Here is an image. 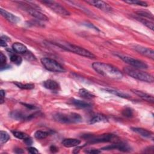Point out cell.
<instances>
[{"label": "cell", "mask_w": 154, "mask_h": 154, "mask_svg": "<svg viewBox=\"0 0 154 154\" xmlns=\"http://www.w3.org/2000/svg\"><path fill=\"white\" fill-rule=\"evenodd\" d=\"M17 150H16V151H15V152H16V153H23V152L22 150V149H17Z\"/></svg>", "instance_id": "60d3db41"}, {"label": "cell", "mask_w": 154, "mask_h": 154, "mask_svg": "<svg viewBox=\"0 0 154 154\" xmlns=\"http://www.w3.org/2000/svg\"><path fill=\"white\" fill-rule=\"evenodd\" d=\"M86 26H90V27H91V28H94V29H96V30H98L99 31V29H98V28H97V27H96L95 26H94L93 24H91V23H86V25H85Z\"/></svg>", "instance_id": "ab89813d"}, {"label": "cell", "mask_w": 154, "mask_h": 154, "mask_svg": "<svg viewBox=\"0 0 154 154\" xmlns=\"http://www.w3.org/2000/svg\"><path fill=\"white\" fill-rule=\"evenodd\" d=\"M54 44L61 48L63 49L73 52V53L78 54L79 55L85 57L87 58H95L94 55H93L91 52L88 51V50H87L84 48H81L78 46L69 43L68 42H54Z\"/></svg>", "instance_id": "7a4b0ae2"}, {"label": "cell", "mask_w": 154, "mask_h": 154, "mask_svg": "<svg viewBox=\"0 0 154 154\" xmlns=\"http://www.w3.org/2000/svg\"><path fill=\"white\" fill-rule=\"evenodd\" d=\"M86 2L105 12H111L112 11V8L109 4L102 1H87Z\"/></svg>", "instance_id": "7c38bea8"}, {"label": "cell", "mask_w": 154, "mask_h": 154, "mask_svg": "<svg viewBox=\"0 0 154 154\" xmlns=\"http://www.w3.org/2000/svg\"><path fill=\"white\" fill-rule=\"evenodd\" d=\"M9 41H10V39L8 37L5 35H2L1 37V46L3 47H6L7 46V42Z\"/></svg>", "instance_id": "d6a6232c"}, {"label": "cell", "mask_w": 154, "mask_h": 154, "mask_svg": "<svg viewBox=\"0 0 154 154\" xmlns=\"http://www.w3.org/2000/svg\"><path fill=\"white\" fill-rule=\"evenodd\" d=\"M54 119L61 123H74L82 121L81 116L77 113H61L58 112L53 116Z\"/></svg>", "instance_id": "3957f363"}, {"label": "cell", "mask_w": 154, "mask_h": 154, "mask_svg": "<svg viewBox=\"0 0 154 154\" xmlns=\"http://www.w3.org/2000/svg\"><path fill=\"white\" fill-rule=\"evenodd\" d=\"M0 62H1V66L5 64L6 62V57L5 55L3 54V53H0Z\"/></svg>", "instance_id": "836d02e7"}, {"label": "cell", "mask_w": 154, "mask_h": 154, "mask_svg": "<svg viewBox=\"0 0 154 154\" xmlns=\"http://www.w3.org/2000/svg\"><path fill=\"white\" fill-rule=\"evenodd\" d=\"M81 143V141L76 138H66L62 141V144L66 147H72L78 146Z\"/></svg>", "instance_id": "e0dca14e"}, {"label": "cell", "mask_w": 154, "mask_h": 154, "mask_svg": "<svg viewBox=\"0 0 154 154\" xmlns=\"http://www.w3.org/2000/svg\"><path fill=\"white\" fill-rule=\"evenodd\" d=\"M43 86L51 90H58L60 89L59 84L55 81L52 79H48L43 82Z\"/></svg>", "instance_id": "9a60e30c"}, {"label": "cell", "mask_w": 154, "mask_h": 154, "mask_svg": "<svg viewBox=\"0 0 154 154\" xmlns=\"http://www.w3.org/2000/svg\"><path fill=\"white\" fill-rule=\"evenodd\" d=\"M1 104H2L4 101V97H5V91L3 90H1Z\"/></svg>", "instance_id": "8d00e7d4"}, {"label": "cell", "mask_w": 154, "mask_h": 154, "mask_svg": "<svg viewBox=\"0 0 154 154\" xmlns=\"http://www.w3.org/2000/svg\"><path fill=\"white\" fill-rule=\"evenodd\" d=\"M50 150L52 152H56L58 151V149L55 146H51L50 147Z\"/></svg>", "instance_id": "f35d334b"}, {"label": "cell", "mask_w": 154, "mask_h": 154, "mask_svg": "<svg viewBox=\"0 0 154 154\" xmlns=\"http://www.w3.org/2000/svg\"><path fill=\"white\" fill-rule=\"evenodd\" d=\"M10 60L11 62L15 63L17 65L20 64L22 61V59L20 56L14 54H13L10 55Z\"/></svg>", "instance_id": "83f0119b"}, {"label": "cell", "mask_w": 154, "mask_h": 154, "mask_svg": "<svg viewBox=\"0 0 154 154\" xmlns=\"http://www.w3.org/2000/svg\"><path fill=\"white\" fill-rule=\"evenodd\" d=\"M125 2L130 4H134V5H140L143 7H147V4L144 1H126Z\"/></svg>", "instance_id": "1f68e13d"}, {"label": "cell", "mask_w": 154, "mask_h": 154, "mask_svg": "<svg viewBox=\"0 0 154 154\" xmlns=\"http://www.w3.org/2000/svg\"><path fill=\"white\" fill-rule=\"evenodd\" d=\"M116 55L119 57L123 61H125V63L129 64V65L133 66L136 69H144L148 67V66L144 62L141 60H139L126 55H123L122 54H116Z\"/></svg>", "instance_id": "8992f818"}, {"label": "cell", "mask_w": 154, "mask_h": 154, "mask_svg": "<svg viewBox=\"0 0 154 154\" xmlns=\"http://www.w3.org/2000/svg\"><path fill=\"white\" fill-rule=\"evenodd\" d=\"M102 150H113V149H117L119 150L122 151V152H129L131 150V147L124 143H116V144H111L105 147H103L102 148Z\"/></svg>", "instance_id": "8fae6325"}, {"label": "cell", "mask_w": 154, "mask_h": 154, "mask_svg": "<svg viewBox=\"0 0 154 154\" xmlns=\"http://www.w3.org/2000/svg\"><path fill=\"white\" fill-rule=\"evenodd\" d=\"M138 19H139V20L142 22L144 25H146L147 27H148L149 29H151L152 30H153V22H151L150 20H146V19H144L142 18H138Z\"/></svg>", "instance_id": "f546056e"}, {"label": "cell", "mask_w": 154, "mask_h": 154, "mask_svg": "<svg viewBox=\"0 0 154 154\" xmlns=\"http://www.w3.org/2000/svg\"><path fill=\"white\" fill-rule=\"evenodd\" d=\"M131 129L140 135L141 136L145 137V138H152L153 139V134L151 131H149L147 129L141 128H131Z\"/></svg>", "instance_id": "5bb4252c"}, {"label": "cell", "mask_w": 154, "mask_h": 154, "mask_svg": "<svg viewBox=\"0 0 154 154\" xmlns=\"http://www.w3.org/2000/svg\"><path fill=\"white\" fill-rule=\"evenodd\" d=\"M42 2L45 4L50 8H51L54 11H55L57 14H59L62 16H69L70 14L69 11H67L65 8H64L60 4L55 1H43Z\"/></svg>", "instance_id": "52a82bcc"}, {"label": "cell", "mask_w": 154, "mask_h": 154, "mask_svg": "<svg viewBox=\"0 0 154 154\" xmlns=\"http://www.w3.org/2000/svg\"><path fill=\"white\" fill-rule=\"evenodd\" d=\"M12 132H13V134L14 135V136L19 139L25 140L26 138L29 137V136L26 134L23 133L20 131H13Z\"/></svg>", "instance_id": "f1b7e54d"}, {"label": "cell", "mask_w": 154, "mask_h": 154, "mask_svg": "<svg viewBox=\"0 0 154 154\" xmlns=\"http://www.w3.org/2000/svg\"><path fill=\"white\" fill-rule=\"evenodd\" d=\"M49 135V133L47 131H37L34 134V137L37 139H44Z\"/></svg>", "instance_id": "d4e9b609"}, {"label": "cell", "mask_w": 154, "mask_h": 154, "mask_svg": "<svg viewBox=\"0 0 154 154\" xmlns=\"http://www.w3.org/2000/svg\"><path fill=\"white\" fill-rule=\"evenodd\" d=\"M24 140L25 143L27 145H31V144H32V141L31 138L29 137H28V138H26V139H25V140Z\"/></svg>", "instance_id": "74e56055"}, {"label": "cell", "mask_w": 154, "mask_h": 154, "mask_svg": "<svg viewBox=\"0 0 154 154\" xmlns=\"http://www.w3.org/2000/svg\"><path fill=\"white\" fill-rule=\"evenodd\" d=\"M107 118L106 116H105L103 114H97L94 115L90 120V124H94L96 123L100 122H106L107 121Z\"/></svg>", "instance_id": "44dd1931"}, {"label": "cell", "mask_w": 154, "mask_h": 154, "mask_svg": "<svg viewBox=\"0 0 154 154\" xmlns=\"http://www.w3.org/2000/svg\"><path fill=\"white\" fill-rule=\"evenodd\" d=\"M72 103L75 106L80 108H88L91 106V105L89 103L77 99H73L72 100Z\"/></svg>", "instance_id": "ffe728a7"}, {"label": "cell", "mask_w": 154, "mask_h": 154, "mask_svg": "<svg viewBox=\"0 0 154 154\" xmlns=\"http://www.w3.org/2000/svg\"><path fill=\"white\" fill-rule=\"evenodd\" d=\"M93 69L99 74L114 79H120L123 78V73L116 67L104 63L95 62L93 63Z\"/></svg>", "instance_id": "6da1fadb"}, {"label": "cell", "mask_w": 154, "mask_h": 154, "mask_svg": "<svg viewBox=\"0 0 154 154\" xmlns=\"http://www.w3.org/2000/svg\"><path fill=\"white\" fill-rule=\"evenodd\" d=\"M132 48L137 52H138L139 54L146 56L148 58H150L151 59H153L154 58V52L152 49L146 48L140 45H135L132 46Z\"/></svg>", "instance_id": "30bf717a"}, {"label": "cell", "mask_w": 154, "mask_h": 154, "mask_svg": "<svg viewBox=\"0 0 154 154\" xmlns=\"http://www.w3.org/2000/svg\"><path fill=\"white\" fill-rule=\"evenodd\" d=\"M79 94L82 98L87 99H90L94 97V94H93L91 93H90L89 91H88L85 88H81L79 90Z\"/></svg>", "instance_id": "7402d4cb"}, {"label": "cell", "mask_w": 154, "mask_h": 154, "mask_svg": "<svg viewBox=\"0 0 154 154\" xmlns=\"http://www.w3.org/2000/svg\"><path fill=\"white\" fill-rule=\"evenodd\" d=\"M41 63L45 69L49 71L53 72H64L65 71L64 67L54 59L47 57L42 58Z\"/></svg>", "instance_id": "5b68a950"}, {"label": "cell", "mask_w": 154, "mask_h": 154, "mask_svg": "<svg viewBox=\"0 0 154 154\" xmlns=\"http://www.w3.org/2000/svg\"><path fill=\"white\" fill-rule=\"evenodd\" d=\"M34 114L31 115H25L22 112L20 111H14L11 113V117L16 120H27L29 119L31 117H32Z\"/></svg>", "instance_id": "2e32d148"}, {"label": "cell", "mask_w": 154, "mask_h": 154, "mask_svg": "<svg viewBox=\"0 0 154 154\" xmlns=\"http://www.w3.org/2000/svg\"><path fill=\"white\" fill-rule=\"evenodd\" d=\"M136 13L142 17H146V18H149V19H153V14L147 11H144V10H140V11H136Z\"/></svg>", "instance_id": "484cf974"}, {"label": "cell", "mask_w": 154, "mask_h": 154, "mask_svg": "<svg viewBox=\"0 0 154 154\" xmlns=\"http://www.w3.org/2000/svg\"><path fill=\"white\" fill-rule=\"evenodd\" d=\"M85 152L88 153H94V154H97V153H99L101 152L100 150H98V149H88L87 150L85 151Z\"/></svg>", "instance_id": "e575fe53"}, {"label": "cell", "mask_w": 154, "mask_h": 154, "mask_svg": "<svg viewBox=\"0 0 154 154\" xmlns=\"http://www.w3.org/2000/svg\"><path fill=\"white\" fill-rule=\"evenodd\" d=\"M0 136H1V138H0L1 144H3L4 143H5L10 139V135H8V134L3 131H1Z\"/></svg>", "instance_id": "4316f807"}, {"label": "cell", "mask_w": 154, "mask_h": 154, "mask_svg": "<svg viewBox=\"0 0 154 154\" xmlns=\"http://www.w3.org/2000/svg\"><path fill=\"white\" fill-rule=\"evenodd\" d=\"M132 91L135 94L138 95L139 97H140L141 99H143L144 100H146L147 102H150L153 103V97L151 95H149V94H147L144 92H143L140 90H132Z\"/></svg>", "instance_id": "d6986e66"}, {"label": "cell", "mask_w": 154, "mask_h": 154, "mask_svg": "<svg viewBox=\"0 0 154 154\" xmlns=\"http://www.w3.org/2000/svg\"><path fill=\"white\" fill-rule=\"evenodd\" d=\"M22 5L25 10L32 17L40 20H43V21L48 20V18L46 16H45L44 14L42 13L40 11H38L37 10L35 9L34 8L29 5H26L25 4H22Z\"/></svg>", "instance_id": "9c48e42d"}, {"label": "cell", "mask_w": 154, "mask_h": 154, "mask_svg": "<svg viewBox=\"0 0 154 154\" xmlns=\"http://www.w3.org/2000/svg\"><path fill=\"white\" fill-rule=\"evenodd\" d=\"M124 71L130 76L138 80L147 82H153V77L151 75L146 72L141 71L140 70L126 67L124 68Z\"/></svg>", "instance_id": "277c9868"}, {"label": "cell", "mask_w": 154, "mask_h": 154, "mask_svg": "<svg viewBox=\"0 0 154 154\" xmlns=\"http://www.w3.org/2000/svg\"><path fill=\"white\" fill-rule=\"evenodd\" d=\"M122 114L123 116L126 117H132L133 116L134 112H133V110L129 107L126 108L125 109L123 110L122 111Z\"/></svg>", "instance_id": "4dcf8cb0"}, {"label": "cell", "mask_w": 154, "mask_h": 154, "mask_svg": "<svg viewBox=\"0 0 154 154\" xmlns=\"http://www.w3.org/2000/svg\"><path fill=\"white\" fill-rule=\"evenodd\" d=\"M117 137L116 135L111 134H102L99 136L91 138L89 140L87 143L93 144L97 143H104V142H110L116 141Z\"/></svg>", "instance_id": "ba28073f"}, {"label": "cell", "mask_w": 154, "mask_h": 154, "mask_svg": "<svg viewBox=\"0 0 154 154\" xmlns=\"http://www.w3.org/2000/svg\"><path fill=\"white\" fill-rule=\"evenodd\" d=\"M28 151L29 153H32V154L38 153V151L37 150V149H35V147H28Z\"/></svg>", "instance_id": "d590c367"}, {"label": "cell", "mask_w": 154, "mask_h": 154, "mask_svg": "<svg viewBox=\"0 0 154 154\" xmlns=\"http://www.w3.org/2000/svg\"><path fill=\"white\" fill-rule=\"evenodd\" d=\"M105 91L112 93L114 95H116L119 97H123V98H128L129 97V96L126 93H124L122 91H117V90H112V89H109V88H105L104 89Z\"/></svg>", "instance_id": "603a6c76"}, {"label": "cell", "mask_w": 154, "mask_h": 154, "mask_svg": "<svg viewBox=\"0 0 154 154\" xmlns=\"http://www.w3.org/2000/svg\"><path fill=\"white\" fill-rule=\"evenodd\" d=\"M0 11H1V15L12 23H16L20 21L19 17L13 14L12 13H11L10 12H8L7 11H6L2 8L0 9Z\"/></svg>", "instance_id": "4fadbf2b"}, {"label": "cell", "mask_w": 154, "mask_h": 154, "mask_svg": "<svg viewBox=\"0 0 154 154\" xmlns=\"http://www.w3.org/2000/svg\"><path fill=\"white\" fill-rule=\"evenodd\" d=\"M13 50L18 54H25L27 52L26 47L21 43L16 42L12 45Z\"/></svg>", "instance_id": "ac0fdd59"}, {"label": "cell", "mask_w": 154, "mask_h": 154, "mask_svg": "<svg viewBox=\"0 0 154 154\" xmlns=\"http://www.w3.org/2000/svg\"><path fill=\"white\" fill-rule=\"evenodd\" d=\"M14 84L17 85L19 88L22 89H25V90H30L34 88V85L32 84H22L19 82H15Z\"/></svg>", "instance_id": "cb8c5ba5"}]
</instances>
